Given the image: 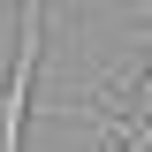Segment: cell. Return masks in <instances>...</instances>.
Wrapping results in <instances>:
<instances>
[{"label": "cell", "instance_id": "cell-1", "mask_svg": "<svg viewBox=\"0 0 152 152\" xmlns=\"http://www.w3.org/2000/svg\"><path fill=\"white\" fill-rule=\"evenodd\" d=\"M137 114H152V61H145V84H137Z\"/></svg>", "mask_w": 152, "mask_h": 152}]
</instances>
